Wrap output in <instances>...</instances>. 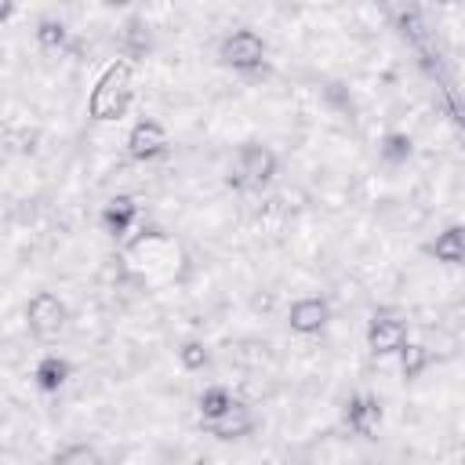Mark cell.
I'll return each mask as SVG.
<instances>
[{
	"label": "cell",
	"instance_id": "cell-1",
	"mask_svg": "<svg viewBox=\"0 0 465 465\" xmlns=\"http://www.w3.org/2000/svg\"><path fill=\"white\" fill-rule=\"evenodd\" d=\"M134 98V65L131 58H116L102 69L87 94V116L91 120H120Z\"/></svg>",
	"mask_w": 465,
	"mask_h": 465
},
{
	"label": "cell",
	"instance_id": "cell-2",
	"mask_svg": "<svg viewBox=\"0 0 465 465\" xmlns=\"http://www.w3.org/2000/svg\"><path fill=\"white\" fill-rule=\"evenodd\" d=\"M276 167H280V160H276V153L269 145L243 142L236 149V163H232V171H229L225 182L232 189H262V185H269L276 178Z\"/></svg>",
	"mask_w": 465,
	"mask_h": 465
},
{
	"label": "cell",
	"instance_id": "cell-3",
	"mask_svg": "<svg viewBox=\"0 0 465 465\" xmlns=\"http://www.w3.org/2000/svg\"><path fill=\"white\" fill-rule=\"evenodd\" d=\"M218 62L240 73H251L265 62V40L254 29H236L218 44Z\"/></svg>",
	"mask_w": 465,
	"mask_h": 465
},
{
	"label": "cell",
	"instance_id": "cell-4",
	"mask_svg": "<svg viewBox=\"0 0 465 465\" xmlns=\"http://www.w3.org/2000/svg\"><path fill=\"white\" fill-rule=\"evenodd\" d=\"M65 320H69V312H65L62 298L51 294V291H36L25 305V323L36 338H54L65 327Z\"/></svg>",
	"mask_w": 465,
	"mask_h": 465
},
{
	"label": "cell",
	"instance_id": "cell-5",
	"mask_svg": "<svg viewBox=\"0 0 465 465\" xmlns=\"http://www.w3.org/2000/svg\"><path fill=\"white\" fill-rule=\"evenodd\" d=\"M167 145H171V138H167V127L160 120H138L127 131V153L134 160H156L167 153Z\"/></svg>",
	"mask_w": 465,
	"mask_h": 465
},
{
	"label": "cell",
	"instance_id": "cell-6",
	"mask_svg": "<svg viewBox=\"0 0 465 465\" xmlns=\"http://www.w3.org/2000/svg\"><path fill=\"white\" fill-rule=\"evenodd\" d=\"M327 320H331V305H327L323 298H316V294L298 298V302H291V309H287V327H291L294 334H320V331L327 327Z\"/></svg>",
	"mask_w": 465,
	"mask_h": 465
},
{
	"label": "cell",
	"instance_id": "cell-7",
	"mask_svg": "<svg viewBox=\"0 0 465 465\" xmlns=\"http://www.w3.org/2000/svg\"><path fill=\"white\" fill-rule=\"evenodd\" d=\"M407 341V323L396 316H374L367 323V349L374 356H389Z\"/></svg>",
	"mask_w": 465,
	"mask_h": 465
},
{
	"label": "cell",
	"instance_id": "cell-8",
	"mask_svg": "<svg viewBox=\"0 0 465 465\" xmlns=\"http://www.w3.org/2000/svg\"><path fill=\"white\" fill-rule=\"evenodd\" d=\"M134 218H138V203H134V196H127V193L113 196V200L102 207V229H105V236H113V240L127 236V229L134 225Z\"/></svg>",
	"mask_w": 465,
	"mask_h": 465
},
{
	"label": "cell",
	"instance_id": "cell-9",
	"mask_svg": "<svg viewBox=\"0 0 465 465\" xmlns=\"http://www.w3.org/2000/svg\"><path fill=\"white\" fill-rule=\"evenodd\" d=\"M345 418H349V429L356 432V436H374L378 429H381V403L374 400V396H352L349 400V411H345Z\"/></svg>",
	"mask_w": 465,
	"mask_h": 465
},
{
	"label": "cell",
	"instance_id": "cell-10",
	"mask_svg": "<svg viewBox=\"0 0 465 465\" xmlns=\"http://www.w3.org/2000/svg\"><path fill=\"white\" fill-rule=\"evenodd\" d=\"M207 429H211L214 440H243V436L254 432V414H251L243 403H232L222 418L207 421Z\"/></svg>",
	"mask_w": 465,
	"mask_h": 465
},
{
	"label": "cell",
	"instance_id": "cell-11",
	"mask_svg": "<svg viewBox=\"0 0 465 465\" xmlns=\"http://www.w3.org/2000/svg\"><path fill=\"white\" fill-rule=\"evenodd\" d=\"M69 374H73L69 360H65V356H54V352L40 356V363L33 367V381H36L40 392H58V389L69 381Z\"/></svg>",
	"mask_w": 465,
	"mask_h": 465
},
{
	"label": "cell",
	"instance_id": "cell-12",
	"mask_svg": "<svg viewBox=\"0 0 465 465\" xmlns=\"http://www.w3.org/2000/svg\"><path fill=\"white\" fill-rule=\"evenodd\" d=\"M429 254H436V262H447V265H461L465 262V232L461 225H450L436 236V243H429Z\"/></svg>",
	"mask_w": 465,
	"mask_h": 465
},
{
	"label": "cell",
	"instance_id": "cell-13",
	"mask_svg": "<svg viewBox=\"0 0 465 465\" xmlns=\"http://www.w3.org/2000/svg\"><path fill=\"white\" fill-rule=\"evenodd\" d=\"M232 403H236V400H232V392H229L225 385H211V389H203V392H200V400H196V407H200V418H203V421L222 418Z\"/></svg>",
	"mask_w": 465,
	"mask_h": 465
},
{
	"label": "cell",
	"instance_id": "cell-14",
	"mask_svg": "<svg viewBox=\"0 0 465 465\" xmlns=\"http://www.w3.org/2000/svg\"><path fill=\"white\" fill-rule=\"evenodd\" d=\"M396 352H400V371H403L407 381H414V378L429 367V360H432V352H429L425 345H418V341H403Z\"/></svg>",
	"mask_w": 465,
	"mask_h": 465
},
{
	"label": "cell",
	"instance_id": "cell-15",
	"mask_svg": "<svg viewBox=\"0 0 465 465\" xmlns=\"http://www.w3.org/2000/svg\"><path fill=\"white\" fill-rule=\"evenodd\" d=\"M378 153H381V160H385V163H407V160H411V153H414V142H411V134H407V131H389V134L381 138Z\"/></svg>",
	"mask_w": 465,
	"mask_h": 465
},
{
	"label": "cell",
	"instance_id": "cell-16",
	"mask_svg": "<svg viewBox=\"0 0 465 465\" xmlns=\"http://www.w3.org/2000/svg\"><path fill=\"white\" fill-rule=\"evenodd\" d=\"M36 44H40V51H65L69 33H65V25H62V22L44 18V22L36 25Z\"/></svg>",
	"mask_w": 465,
	"mask_h": 465
},
{
	"label": "cell",
	"instance_id": "cell-17",
	"mask_svg": "<svg viewBox=\"0 0 465 465\" xmlns=\"http://www.w3.org/2000/svg\"><path fill=\"white\" fill-rule=\"evenodd\" d=\"M178 363H182L185 371H203V367L211 363V352H207L203 341L189 338V341H182V349H178Z\"/></svg>",
	"mask_w": 465,
	"mask_h": 465
},
{
	"label": "cell",
	"instance_id": "cell-18",
	"mask_svg": "<svg viewBox=\"0 0 465 465\" xmlns=\"http://www.w3.org/2000/svg\"><path fill=\"white\" fill-rule=\"evenodd\" d=\"M124 47H127L131 58L149 51V33L142 29V22H127V29H124Z\"/></svg>",
	"mask_w": 465,
	"mask_h": 465
},
{
	"label": "cell",
	"instance_id": "cell-19",
	"mask_svg": "<svg viewBox=\"0 0 465 465\" xmlns=\"http://www.w3.org/2000/svg\"><path fill=\"white\" fill-rule=\"evenodd\" d=\"M58 461H62V465H69V461H98V454H94L91 447H69V450L58 454Z\"/></svg>",
	"mask_w": 465,
	"mask_h": 465
},
{
	"label": "cell",
	"instance_id": "cell-20",
	"mask_svg": "<svg viewBox=\"0 0 465 465\" xmlns=\"http://www.w3.org/2000/svg\"><path fill=\"white\" fill-rule=\"evenodd\" d=\"M15 15V0H0V22H7Z\"/></svg>",
	"mask_w": 465,
	"mask_h": 465
},
{
	"label": "cell",
	"instance_id": "cell-21",
	"mask_svg": "<svg viewBox=\"0 0 465 465\" xmlns=\"http://www.w3.org/2000/svg\"><path fill=\"white\" fill-rule=\"evenodd\" d=\"M102 4H105V7H116V11H120V7H131L134 0H102Z\"/></svg>",
	"mask_w": 465,
	"mask_h": 465
}]
</instances>
